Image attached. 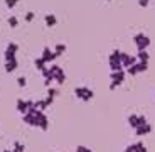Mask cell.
<instances>
[{
	"instance_id": "1",
	"label": "cell",
	"mask_w": 155,
	"mask_h": 152,
	"mask_svg": "<svg viewBox=\"0 0 155 152\" xmlns=\"http://www.w3.org/2000/svg\"><path fill=\"white\" fill-rule=\"evenodd\" d=\"M147 2H148V0H142V5H145V4H147Z\"/></svg>"
}]
</instances>
